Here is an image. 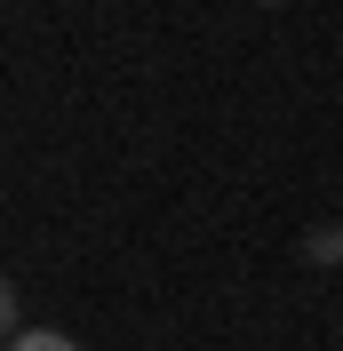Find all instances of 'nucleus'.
Wrapping results in <instances>:
<instances>
[{
	"instance_id": "4",
	"label": "nucleus",
	"mask_w": 343,
	"mask_h": 351,
	"mask_svg": "<svg viewBox=\"0 0 343 351\" xmlns=\"http://www.w3.org/2000/svg\"><path fill=\"white\" fill-rule=\"evenodd\" d=\"M263 8H287V0H263Z\"/></svg>"
},
{
	"instance_id": "1",
	"label": "nucleus",
	"mask_w": 343,
	"mask_h": 351,
	"mask_svg": "<svg viewBox=\"0 0 343 351\" xmlns=\"http://www.w3.org/2000/svg\"><path fill=\"white\" fill-rule=\"evenodd\" d=\"M303 256L311 263H343V223H311L303 232Z\"/></svg>"
},
{
	"instance_id": "3",
	"label": "nucleus",
	"mask_w": 343,
	"mask_h": 351,
	"mask_svg": "<svg viewBox=\"0 0 343 351\" xmlns=\"http://www.w3.org/2000/svg\"><path fill=\"white\" fill-rule=\"evenodd\" d=\"M16 335H24V311H16V287L0 280V343H16Z\"/></svg>"
},
{
	"instance_id": "2",
	"label": "nucleus",
	"mask_w": 343,
	"mask_h": 351,
	"mask_svg": "<svg viewBox=\"0 0 343 351\" xmlns=\"http://www.w3.org/2000/svg\"><path fill=\"white\" fill-rule=\"evenodd\" d=\"M8 351H80V343H72V335H56V328H24Z\"/></svg>"
},
{
	"instance_id": "5",
	"label": "nucleus",
	"mask_w": 343,
	"mask_h": 351,
	"mask_svg": "<svg viewBox=\"0 0 343 351\" xmlns=\"http://www.w3.org/2000/svg\"><path fill=\"white\" fill-rule=\"evenodd\" d=\"M0 351H8V343H0Z\"/></svg>"
}]
</instances>
